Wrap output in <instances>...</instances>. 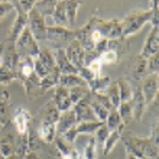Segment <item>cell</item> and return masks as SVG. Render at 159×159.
<instances>
[{"instance_id": "1", "label": "cell", "mask_w": 159, "mask_h": 159, "mask_svg": "<svg viewBox=\"0 0 159 159\" xmlns=\"http://www.w3.org/2000/svg\"><path fill=\"white\" fill-rule=\"evenodd\" d=\"M120 140L125 145L126 152H129L132 155L145 159H158V140L152 136L139 138L132 132H123Z\"/></svg>"}, {"instance_id": "2", "label": "cell", "mask_w": 159, "mask_h": 159, "mask_svg": "<svg viewBox=\"0 0 159 159\" xmlns=\"http://www.w3.org/2000/svg\"><path fill=\"white\" fill-rule=\"evenodd\" d=\"M152 9H148V10H133V12L127 13L125 16L123 20V38H127V36H132V35L138 34L139 30L142 29L143 26L149 23L152 20Z\"/></svg>"}, {"instance_id": "3", "label": "cell", "mask_w": 159, "mask_h": 159, "mask_svg": "<svg viewBox=\"0 0 159 159\" xmlns=\"http://www.w3.org/2000/svg\"><path fill=\"white\" fill-rule=\"evenodd\" d=\"M75 39L74 30L61 26H46V41L51 42V46L55 49H65Z\"/></svg>"}, {"instance_id": "4", "label": "cell", "mask_w": 159, "mask_h": 159, "mask_svg": "<svg viewBox=\"0 0 159 159\" xmlns=\"http://www.w3.org/2000/svg\"><path fill=\"white\" fill-rule=\"evenodd\" d=\"M94 29L98 30L103 38L107 41H113V39L123 38V20L121 19H98L94 16Z\"/></svg>"}, {"instance_id": "5", "label": "cell", "mask_w": 159, "mask_h": 159, "mask_svg": "<svg viewBox=\"0 0 159 159\" xmlns=\"http://www.w3.org/2000/svg\"><path fill=\"white\" fill-rule=\"evenodd\" d=\"M15 48H16L19 57H30V58H36L39 54V45L38 42L35 41V38L32 36V34L29 32V29L26 28L19 38L15 42Z\"/></svg>"}, {"instance_id": "6", "label": "cell", "mask_w": 159, "mask_h": 159, "mask_svg": "<svg viewBox=\"0 0 159 159\" xmlns=\"http://www.w3.org/2000/svg\"><path fill=\"white\" fill-rule=\"evenodd\" d=\"M28 29L35 38V41H46V23L36 9H32L28 13Z\"/></svg>"}, {"instance_id": "7", "label": "cell", "mask_w": 159, "mask_h": 159, "mask_svg": "<svg viewBox=\"0 0 159 159\" xmlns=\"http://www.w3.org/2000/svg\"><path fill=\"white\" fill-rule=\"evenodd\" d=\"M132 85H133V93H132V98H130L132 114H133L134 121H140L143 117V113L146 111L148 104L142 94V90H140V81H132Z\"/></svg>"}, {"instance_id": "8", "label": "cell", "mask_w": 159, "mask_h": 159, "mask_svg": "<svg viewBox=\"0 0 159 159\" xmlns=\"http://www.w3.org/2000/svg\"><path fill=\"white\" fill-rule=\"evenodd\" d=\"M13 3V10H16V19L13 22L12 28L9 30L6 42H16V39L19 38V35L28 28V13L25 10H22L20 6L17 4V2H12Z\"/></svg>"}, {"instance_id": "9", "label": "cell", "mask_w": 159, "mask_h": 159, "mask_svg": "<svg viewBox=\"0 0 159 159\" xmlns=\"http://www.w3.org/2000/svg\"><path fill=\"white\" fill-rule=\"evenodd\" d=\"M140 90L145 97L146 104H151L152 101L158 97L159 91V77L158 74H149L140 80Z\"/></svg>"}, {"instance_id": "10", "label": "cell", "mask_w": 159, "mask_h": 159, "mask_svg": "<svg viewBox=\"0 0 159 159\" xmlns=\"http://www.w3.org/2000/svg\"><path fill=\"white\" fill-rule=\"evenodd\" d=\"M127 70H129L132 81H139L146 74V58H143L140 54L132 55L127 61Z\"/></svg>"}, {"instance_id": "11", "label": "cell", "mask_w": 159, "mask_h": 159, "mask_svg": "<svg viewBox=\"0 0 159 159\" xmlns=\"http://www.w3.org/2000/svg\"><path fill=\"white\" fill-rule=\"evenodd\" d=\"M20 57L17 54L15 43L13 42H4V49L2 54V67L9 68L12 71H17V65H19Z\"/></svg>"}, {"instance_id": "12", "label": "cell", "mask_w": 159, "mask_h": 159, "mask_svg": "<svg viewBox=\"0 0 159 159\" xmlns=\"http://www.w3.org/2000/svg\"><path fill=\"white\" fill-rule=\"evenodd\" d=\"M159 51V28L158 26H152L151 32L148 34L145 45L142 48V55L143 58H151L152 55H156Z\"/></svg>"}, {"instance_id": "13", "label": "cell", "mask_w": 159, "mask_h": 159, "mask_svg": "<svg viewBox=\"0 0 159 159\" xmlns=\"http://www.w3.org/2000/svg\"><path fill=\"white\" fill-rule=\"evenodd\" d=\"M64 51H65V55H67L68 61L72 64V67L77 68V70L84 67V54H85V51L81 48V45H80L75 39Z\"/></svg>"}, {"instance_id": "14", "label": "cell", "mask_w": 159, "mask_h": 159, "mask_svg": "<svg viewBox=\"0 0 159 159\" xmlns=\"http://www.w3.org/2000/svg\"><path fill=\"white\" fill-rule=\"evenodd\" d=\"M72 110H74V113H75L77 125H78V123H84V121H97V119H96V116H94V113H93L91 107H90V104H88L87 97H84L81 101H78V103L72 107Z\"/></svg>"}, {"instance_id": "15", "label": "cell", "mask_w": 159, "mask_h": 159, "mask_svg": "<svg viewBox=\"0 0 159 159\" xmlns=\"http://www.w3.org/2000/svg\"><path fill=\"white\" fill-rule=\"evenodd\" d=\"M59 117V111L57 109V106L54 104V101L46 103L45 106H42L38 111V116L35 117V121L38 123H54L57 125Z\"/></svg>"}, {"instance_id": "16", "label": "cell", "mask_w": 159, "mask_h": 159, "mask_svg": "<svg viewBox=\"0 0 159 159\" xmlns=\"http://www.w3.org/2000/svg\"><path fill=\"white\" fill-rule=\"evenodd\" d=\"M75 126H77L75 113H74L72 109L59 113L58 121H57V136H62L67 130L72 129V127H75Z\"/></svg>"}, {"instance_id": "17", "label": "cell", "mask_w": 159, "mask_h": 159, "mask_svg": "<svg viewBox=\"0 0 159 159\" xmlns=\"http://www.w3.org/2000/svg\"><path fill=\"white\" fill-rule=\"evenodd\" d=\"M30 120H32V117H30V114L28 113V110L19 107V109L15 111V114H13V120H12L13 127L16 130V133L17 134L26 133L28 129H29Z\"/></svg>"}, {"instance_id": "18", "label": "cell", "mask_w": 159, "mask_h": 159, "mask_svg": "<svg viewBox=\"0 0 159 159\" xmlns=\"http://www.w3.org/2000/svg\"><path fill=\"white\" fill-rule=\"evenodd\" d=\"M52 101H54V104L57 106V109H58L59 113H62V111H67V110L72 109L68 88H64V87L57 85V87H55V93H54V100Z\"/></svg>"}, {"instance_id": "19", "label": "cell", "mask_w": 159, "mask_h": 159, "mask_svg": "<svg viewBox=\"0 0 159 159\" xmlns=\"http://www.w3.org/2000/svg\"><path fill=\"white\" fill-rule=\"evenodd\" d=\"M54 59L55 64H57V70H58L59 75H62V74H78V70L72 67V64L68 61L64 49H55Z\"/></svg>"}, {"instance_id": "20", "label": "cell", "mask_w": 159, "mask_h": 159, "mask_svg": "<svg viewBox=\"0 0 159 159\" xmlns=\"http://www.w3.org/2000/svg\"><path fill=\"white\" fill-rule=\"evenodd\" d=\"M39 77H36V74H32L30 77H28V78H25L23 81H22V85L25 87V93H26V97L28 98H30V100H34V98H36V97L42 96L43 93H42L41 90V85H39Z\"/></svg>"}, {"instance_id": "21", "label": "cell", "mask_w": 159, "mask_h": 159, "mask_svg": "<svg viewBox=\"0 0 159 159\" xmlns=\"http://www.w3.org/2000/svg\"><path fill=\"white\" fill-rule=\"evenodd\" d=\"M9 91L2 90L0 91V125L7 126L10 125V106H9Z\"/></svg>"}, {"instance_id": "22", "label": "cell", "mask_w": 159, "mask_h": 159, "mask_svg": "<svg viewBox=\"0 0 159 159\" xmlns=\"http://www.w3.org/2000/svg\"><path fill=\"white\" fill-rule=\"evenodd\" d=\"M36 130L42 142L52 143L57 138V125L54 123H39L36 126Z\"/></svg>"}, {"instance_id": "23", "label": "cell", "mask_w": 159, "mask_h": 159, "mask_svg": "<svg viewBox=\"0 0 159 159\" xmlns=\"http://www.w3.org/2000/svg\"><path fill=\"white\" fill-rule=\"evenodd\" d=\"M36 58L49 70V72H58L57 64H55V59H54V52L51 51V48H48V46H41V48H39V54Z\"/></svg>"}, {"instance_id": "24", "label": "cell", "mask_w": 159, "mask_h": 159, "mask_svg": "<svg viewBox=\"0 0 159 159\" xmlns=\"http://www.w3.org/2000/svg\"><path fill=\"white\" fill-rule=\"evenodd\" d=\"M125 132V126H120L119 129L113 130V132H110L107 139H106L104 145H103V153L104 155H110L113 149L117 146V142L121 139V133Z\"/></svg>"}, {"instance_id": "25", "label": "cell", "mask_w": 159, "mask_h": 159, "mask_svg": "<svg viewBox=\"0 0 159 159\" xmlns=\"http://www.w3.org/2000/svg\"><path fill=\"white\" fill-rule=\"evenodd\" d=\"M107 49L113 51L114 54L117 55V59L121 61V58L125 55L129 54V42L126 41L125 38H119V39H113V41H109V45H107Z\"/></svg>"}, {"instance_id": "26", "label": "cell", "mask_w": 159, "mask_h": 159, "mask_svg": "<svg viewBox=\"0 0 159 159\" xmlns=\"http://www.w3.org/2000/svg\"><path fill=\"white\" fill-rule=\"evenodd\" d=\"M41 148H42V140L39 138L36 127L34 126V120H30L29 129H28V152H38Z\"/></svg>"}, {"instance_id": "27", "label": "cell", "mask_w": 159, "mask_h": 159, "mask_svg": "<svg viewBox=\"0 0 159 159\" xmlns=\"http://www.w3.org/2000/svg\"><path fill=\"white\" fill-rule=\"evenodd\" d=\"M51 17L54 19L55 26H61V28H68L67 13H65V0L57 2V6H55L54 13L51 15Z\"/></svg>"}, {"instance_id": "28", "label": "cell", "mask_w": 159, "mask_h": 159, "mask_svg": "<svg viewBox=\"0 0 159 159\" xmlns=\"http://www.w3.org/2000/svg\"><path fill=\"white\" fill-rule=\"evenodd\" d=\"M58 85L64 88H74L78 85H87L84 83V80L78 75V74H62L58 78Z\"/></svg>"}, {"instance_id": "29", "label": "cell", "mask_w": 159, "mask_h": 159, "mask_svg": "<svg viewBox=\"0 0 159 159\" xmlns=\"http://www.w3.org/2000/svg\"><path fill=\"white\" fill-rule=\"evenodd\" d=\"M17 74L20 78V83L25 78L30 77L34 74V58L30 57H20L19 65H17Z\"/></svg>"}, {"instance_id": "30", "label": "cell", "mask_w": 159, "mask_h": 159, "mask_svg": "<svg viewBox=\"0 0 159 159\" xmlns=\"http://www.w3.org/2000/svg\"><path fill=\"white\" fill-rule=\"evenodd\" d=\"M119 87V93H120V101H130L132 98V93H133V85H132V81L129 78H125L121 77L116 81Z\"/></svg>"}, {"instance_id": "31", "label": "cell", "mask_w": 159, "mask_h": 159, "mask_svg": "<svg viewBox=\"0 0 159 159\" xmlns=\"http://www.w3.org/2000/svg\"><path fill=\"white\" fill-rule=\"evenodd\" d=\"M110 83H111V80H110L109 75H100L96 77L93 81H90L87 84V87L91 93H104Z\"/></svg>"}, {"instance_id": "32", "label": "cell", "mask_w": 159, "mask_h": 159, "mask_svg": "<svg viewBox=\"0 0 159 159\" xmlns=\"http://www.w3.org/2000/svg\"><path fill=\"white\" fill-rule=\"evenodd\" d=\"M57 6V0H39L35 2V9L42 17L51 16L54 13V9Z\"/></svg>"}, {"instance_id": "33", "label": "cell", "mask_w": 159, "mask_h": 159, "mask_svg": "<svg viewBox=\"0 0 159 159\" xmlns=\"http://www.w3.org/2000/svg\"><path fill=\"white\" fill-rule=\"evenodd\" d=\"M26 153H28V132L17 134L15 139V155L22 159Z\"/></svg>"}, {"instance_id": "34", "label": "cell", "mask_w": 159, "mask_h": 159, "mask_svg": "<svg viewBox=\"0 0 159 159\" xmlns=\"http://www.w3.org/2000/svg\"><path fill=\"white\" fill-rule=\"evenodd\" d=\"M104 94L110 100L111 106H113L114 109H117L121 101H120V93H119V87H117V84H116V81H111V83L109 84V87L106 88Z\"/></svg>"}, {"instance_id": "35", "label": "cell", "mask_w": 159, "mask_h": 159, "mask_svg": "<svg viewBox=\"0 0 159 159\" xmlns=\"http://www.w3.org/2000/svg\"><path fill=\"white\" fill-rule=\"evenodd\" d=\"M58 78H59V72H52L49 75L43 77L39 80V85H41L42 93L49 91L51 88H55L58 85Z\"/></svg>"}, {"instance_id": "36", "label": "cell", "mask_w": 159, "mask_h": 159, "mask_svg": "<svg viewBox=\"0 0 159 159\" xmlns=\"http://www.w3.org/2000/svg\"><path fill=\"white\" fill-rule=\"evenodd\" d=\"M70 91V98H71V104L72 107L78 103V101H81L84 98V97H87V94L90 93V90H88L87 85H78V87H74V88H70L68 90Z\"/></svg>"}, {"instance_id": "37", "label": "cell", "mask_w": 159, "mask_h": 159, "mask_svg": "<svg viewBox=\"0 0 159 159\" xmlns=\"http://www.w3.org/2000/svg\"><path fill=\"white\" fill-rule=\"evenodd\" d=\"M104 125L107 126V129L110 130V132H113V130L119 129L120 126H125L123 125V121H121L120 116H119V111L117 109H113L109 111V116H107V119H106Z\"/></svg>"}, {"instance_id": "38", "label": "cell", "mask_w": 159, "mask_h": 159, "mask_svg": "<svg viewBox=\"0 0 159 159\" xmlns=\"http://www.w3.org/2000/svg\"><path fill=\"white\" fill-rule=\"evenodd\" d=\"M80 6H81V2H75V0L65 2V13H67L68 25H74L77 13H78V10H80Z\"/></svg>"}, {"instance_id": "39", "label": "cell", "mask_w": 159, "mask_h": 159, "mask_svg": "<svg viewBox=\"0 0 159 159\" xmlns=\"http://www.w3.org/2000/svg\"><path fill=\"white\" fill-rule=\"evenodd\" d=\"M13 81H20L17 71H12L9 68L0 67V85H9Z\"/></svg>"}, {"instance_id": "40", "label": "cell", "mask_w": 159, "mask_h": 159, "mask_svg": "<svg viewBox=\"0 0 159 159\" xmlns=\"http://www.w3.org/2000/svg\"><path fill=\"white\" fill-rule=\"evenodd\" d=\"M103 125L101 121H84V123H78L75 126L77 129V133L78 134H91V133H96V130Z\"/></svg>"}, {"instance_id": "41", "label": "cell", "mask_w": 159, "mask_h": 159, "mask_svg": "<svg viewBox=\"0 0 159 159\" xmlns=\"http://www.w3.org/2000/svg\"><path fill=\"white\" fill-rule=\"evenodd\" d=\"M119 116H120L123 125L129 123L130 120H133V114H132V106H130V101H123L120 103V106L117 107Z\"/></svg>"}, {"instance_id": "42", "label": "cell", "mask_w": 159, "mask_h": 159, "mask_svg": "<svg viewBox=\"0 0 159 159\" xmlns=\"http://www.w3.org/2000/svg\"><path fill=\"white\" fill-rule=\"evenodd\" d=\"M97 142L94 138H90L88 139L87 145L84 148V152L81 153L84 159H97Z\"/></svg>"}, {"instance_id": "43", "label": "cell", "mask_w": 159, "mask_h": 159, "mask_svg": "<svg viewBox=\"0 0 159 159\" xmlns=\"http://www.w3.org/2000/svg\"><path fill=\"white\" fill-rule=\"evenodd\" d=\"M52 143H54L55 148L58 149V152H59V155H61V156L70 155V153L72 152V149H74V148H72L70 143L65 142V140H64L61 136H57V138H55V140Z\"/></svg>"}, {"instance_id": "44", "label": "cell", "mask_w": 159, "mask_h": 159, "mask_svg": "<svg viewBox=\"0 0 159 159\" xmlns=\"http://www.w3.org/2000/svg\"><path fill=\"white\" fill-rule=\"evenodd\" d=\"M98 59H100V62L103 64V65H114L116 62H119V59H117V55L114 54L113 51H104L103 54L98 57Z\"/></svg>"}, {"instance_id": "45", "label": "cell", "mask_w": 159, "mask_h": 159, "mask_svg": "<svg viewBox=\"0 0 159 159\" xmlns=\"http://www.w3.org/2000/svg\"><path fill=\"white\" fill-rule=\"evenodd\" d=\"M110 130L107 129V126L103 123V125L98 127V129L96 130V133H94V139H96L97 145H100V146H103L106 142V139H107V136H109Z\"/></svg>"}, {"instance_id": "46", "label": "cell", "mask_w": 159, "mask_h": 159, "mask_svg": "<svg viewBox=\"0 0 159 159\" xmlns=\"http://www.w3.org/2000/svg\"><path fill=\"white\" fill-rule=\"evenodd\" d=\"M159 71V55H152L146 59V72L149 74H158Z\"/></svg>"}, {"instance_id": "47", "label": "cell", "mask_w": 159, "mask_h": 159, "mask_svg": "<svg viewBox=\"0 0 159 159\" xmlns=\"http://www.w3.org/2000/svg\"><path fill=\"white\" fill-rule=\"evenodd\" d=\"M78 75L84 80V83H85V84H88L90 81H93V80L96 78L94 72H93L88 67H81V68H80V70H78Z\"/></svg>"}, {"instance_id": "48", "label": "cell", "mask_w": 159, "mask_h": 159, "mask_svg": "<svg viewBox=\"0 0 159 159\" xmlns=\"http://www.w3.org/2000/svg\"><path fill=\"white\" fill-rule=\"evenodd\" d=\"M61 138L65 140L67 143H70V145H72V143L75 142V139L78 138V133H77V129L75 127H72V129H70V130H67L65 133L61 136Z\"/></svg>"}, {"instance_id": "49", "label": "cell", "mask_w": 159, "mask_h": 159, "mask_svg": "<svg viewBox=\"0 0 159 159\" xmlns=\"http://www.w3.org/2000/svg\"><path fill=\"white\" fill-rule=\"evenodd\" d=\"M87 67L90 68V70H91L93 72H94V75H96V77L103 75V74H101V71H103V64L100 62V59H98V58L94 59L93 62H90V64L87 65Z\"/></svg>"}, {"instance_id": "50", "label": "cell", "mask_w": 159, "mask_h": 159, "mask_svg": "<svg viewBox=\"0 0 159 159\" xmlns=\"http://www.w3.org/2000/svg\"><path fill=\"white\" fill-rule=\"evenodd\" d=\"M12 10H13L12 2H0V20H2L9 12H12Z\"/></svg>"}, {"instance_id": "51", "label": "cell", "mask_w": 159, "mask_h": 159, "mask_svg": "<svg viewBox=\"0 0 159 159\" xmlns=\"http://www.w3.org/2000/svg\"><path fill=\"white\" fill-rule=\"evenodd\" d=\"M107 45H109V41H107L106 38H101L100 41H98L96 45H94V48H93V49L96 51L98 55H101L103 52H104V51H107Z\"/></svg>"}, {"instance_id": "52", "label": "cell", "mask_w": 159, "mask_h": 159, "mask_svg": "<svg viewBox=\"0 0 159 159\" xmlns=\"http://www.w3.org/2000/svg\"><path fill=\"white\" fill-rule=\"evenodd\" d=\"M158 0H155V2H153V3H152V6H153V7H151L152 9V13H153V15H152V20H151V23H152V26H158L159 25V15H158Z\"/></svg>"}, {"instance_id": "53", "label": "cell", "mask_w": 159, "mask_h": 159, "mask_svg": "<svg viewBox=\"0 0 159 159\" xmlns=\"http://www.w3.org/2000/svg\"><path fill=\"white\" fill-rule=\"evenodd\" d=\"M17 4H19L22 10H25L26 13H29L30 10L35 7V2H34V0H30V2H29V0H25V2H17Z\"/></svg>"}, {"instance_id": "54", "label": "cell", "mask_w": 159, "mask_h": 159, "mask_svg": "<svg viewBox=\"0 0 159 159\" xmlns=\"http://www.w3.org/2000/svg\"><path fill=\"white\" fill-rule=\"evenodd\" d=\"M23 159H41V156H39L38 152H28V153L23 156Z\"/></svg>"}, {"instance_id": "55", "label": "cell", "mask_w": 159, "mask_h": 159, "mask_svg": "<svg viewBox=\"0 0 159 159\" xmlns=\"http://www.w3.org/2000/svg\"><path fill=\"white\" fill-rule=\"evenodd\" d=\"M126 159H145V158H138V156L132 155V153H129V152H126Z\"/></svg>"}, {"instance_id": "56", "label": "cell", "mask_w": 159, "mask_h": 159, "mask_svg": "<svg viewBox=\"0 0 159 159\" xmlns=\"http://www.w3.org/2000/svg\"><path fill=\"white\" fill-rule=\"evenodd\" d=\"M3 49H4V42L0 43V59H2V54H3Z\"/></svg>"}, {"instance_id": "57", "label": "cell", "mask_w": 159, "mask_h": 159, "mask_svg": "<svg viewBox=\"0 0 159 159\" xmlns=\"http://www.w3.org/2000/svg\"><path fill=\"white\" fill-rule=\"evenodd\" d=\"M6 159H20V158H17L16 155H12V156H9V158H6Z\"/></svg>"}, {"instance_id": "58", "label": "cell", "mask_w": 159, "mask_h": 159, "mask_svg": "<svg viewBox=\"0 0 159 159\" xmlns=\"http://www.w3.org/2000/svg\"><path fill=\"white\" fill-rule=\"evenodd\" d=\"M0 159H4V158H3V156H2V153H0Z\"/></svg>"}, {"instance_id": "59", "label": "cell", "mask_w": 159, "mask_h": 159, "mask_svg": "<svg viewBox=\"0 0 159 159\" xmlns=\"http://www.w3.org/2000/svg\"><path fill=\"white\" fill-rule=\"evenodd\" d=\"M0 67H2V59H0Z\"/></svg>"}]
</instances>
